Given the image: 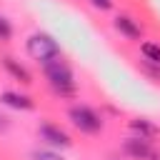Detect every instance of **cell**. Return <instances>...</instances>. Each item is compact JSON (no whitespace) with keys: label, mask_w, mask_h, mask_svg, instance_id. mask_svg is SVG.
Masks as SVG:
<instances>
[{"label":"cell","mask_w":160,"mask_h":160,"mask_svg":"<svg viewBox=\"0 0 160 160\" xmlns=\"http://www.w3.org/2000/svg\"><path fill=\"white\" fill-rule=\"evenodd\" d=\"M25 48H28V55L32 60H38L40 65H48V62H52V60L60 58V45L48 32H32L28 38V45Z\"/></svg>","instance_id":"cell-1"},{"label":"cell","mask_w":160,"mask_h":160,"mask_svg":"<svg viewBox=\"0 0 160 160\" xmlns=\"http://www.w3.org/2000/svg\"><path fill=\"white\" fill-rule=\"evenodd\" d=\"M42 68H45V78H48L50 88H52L58 95H72V92H75L72 70H70L60 58L52 60V62H48V65H42Z\"/></svg>","instance_id":"cell-2"},{"label":"cell","mask_w":160,"mask_h":160,"mask_svg":"<svg viewBox=\"0 0 160 160\" xmlns=\"http://www.w3.org/2000/svg\"><path fill=\"white\" fill-rule=\"evenodd\" d=\"M68 115H70L72 125H75L80 132L95 135V132L102 130V118H100L92 108H88V105H72V108L68 110Z\"/></svg>","instance_id":"cell-3"},{"label":"cell","mask_w":160,"mask_h":160,"mask_svg":"<svg viewBox=\"0 0 160 160\" xmlns=\"http://www.w3.org/2000/svg\"><path fill=\"white\" fill-rule=\"evenodd\" d=\"M40 138L45 140V142H50V145H60V148H68L72 140H70V135L60 128V125H52V122H42L40 128Z\"/></svg>","instance_id":"cell-4"},{"label":"cell","mask_w":160,"mask_h":160,"mask_svg":"<svg viewBox=\"0 0 160 160\" xmlns=\"http://www.w3.org/2000/svg\"><path fill=\"white\" fill-rule=\"evenodd\" d=\"M125 152H128L132 160H150L155 150H152L150 140H142V138H128V140H125Z\"/></svg>","instance_id":"cell-5"},{"label":"cell","mask_w":160,"mask_h":160,"mask_svg":"<svg viewBox=\"0 0 160 160\" xmlns=\"http://www.w3.org/2000/svg\"><path fill=\"white\" fill-rule=\"evenodd\" d=\"M0 100L8 108H15V110H32L35 108V100L30 95H22V92H15V90H5L0 95Z\"/></svg>","instance_id":"cell-6"},{"label":"cell","mask_w":160,"mask_h":160,"mask_svg":"<svg viewBox=\"0 0 160 160\" xmlns=\"http://www.w3.org/2000/svg\"><path fill=\"white\" fill-rule=\"evenodd\" d=\"M130 130L135 132V138H142V140L160 138V128L152 125V122L145 120V118H132V120H130Z\"/></svg>","instance_id":"cell-7"},{"label":"cell","mask_w":160,"mask_h":160,"mask_svg":"<svg viewBox=\"0 0 160 160\" xmlns=\"http://www.w3.org/2000/svg\"><path fill=\"white\" fill-rule=\"evenodd\" d=\"M115 30H120L125 38H130V40H140L142 38V28L130 18V15H118L115 18Z\"/></svg>","instance_id":"cell-8"},{"label":"cell","mask_w":160,"mask_h":160,"mask_svg":"<svg viewBox=\"0 0 160 160\" xmlns=\"http://www.w3.org/2000/svg\"><path fill=\"white\" fill-rule=\"evenodd\" d=\"M2 68H5V70H8V72L15 78V80H20L22 85H30V82H32V75L28 72V68H25V65H20L18 60L8 58V55L2 58Z\"/></svg>","instance_id":"cell-9"},{"label":"cell","mask_w":160,"mask_h":160,"mask_svg":"<svg viewBox=\"0 0 160 160\" xmlns=\"http://www.w3.org/2000/svg\"><path fill=\"white\" fill-rule=\"evenodd\" d=\"M140 52L145 55L148 62L160 65V45H158V42H142V45H140Z\"/></svg>","instance_id":"cell-10"},{"label":"cell","mask_w":160,"mask_h":160,"mask_svg":"<svg viewBox=\"0 0 160 160\" xmlns=\"http://www.w3.org/2000/svg\"><path fill=\"white\" fill-rule=\"evenodd\" d=\"M30 158H32V160H62V155H58V152H52V150H35Z\"/></svg>","instance_id":"cell-11"},{"label":"cell","mask_w":160,"mask_h":160,"mask_svg":"<svg viewBox=\"0 0 160 160\" xmlns=\"http://www.w3.org/2000/svg\"><path fill=\"white\" fill-rule=\"evenodd\" d=\"M10 38H12V25L8 18L0 15V40H10Z\"/></svg>","instance_id":"cell-12"},{"label":"cell","mask_w":160,"mask_h":160,"mask_svg":"<svg viewBox=\"0 0 160 160\" xmlns=\"http://www.w3.org/2000/svg\"><path fill=\"white\" fill-rule=\"evenodd\" d=\"M90 5L98 8V10H110L112 8V0H90Z\"/></svg>","instance_id":"cell-13"},{"label":"cell","mask_w":160,"mask_h":160,"mask_svg":"<svg viewBox=\"0 0 160 160\" xmlns=\"http://www.w3.org/2000/svg\"><path fill=\"white\" fill-rule=\"evenodd\" d=\"M10 128V122H8V118L5 115H0V130H8Z\"/></svg>","instance_id":"cell-14"},{"label":"cell","mask_w":160,"mask_h":160,"mask_svg":"<svg viewBox=\"0 0 160 160\" xmlns=\"http://www.w3.org/2000/svg\"><path fill=\"white\" fill-rule=\"evenodd\" d=\"M150 160H160V152H152V158Z\"/></svg>","instance_id":"cell-15"}]
</instances>
